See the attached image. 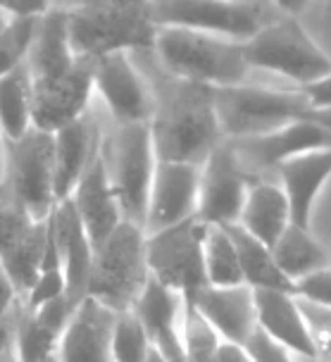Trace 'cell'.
Instances as JSON below:
<instances>
[{
    "label": "cell",
    "instance_id": "6da1fadb",
    "mask_svg": "<svg viewBox=\"0 0 331 362\" xmlns=\"http://www.w3.org/2000/svg\"><path fill=\"white\" fill-rule=\"evenodd\" d=\"M153 90V115L148 119L158 160L203 165L222 144L215 115V86L165 74Z\"/></svg>",
    "mask_w": 331,
    "mask_h": 362
},
{
    "label": "cell",
    "instance_id": "7a4b0ae2",
    "mask_svg": "<svg viewBox=\"0 0 331 362\" xmlns=\"http://www.w3.org/2000/svg\"><path fill=\"white\" fill-rule=\"evenodd\" d=\"M153 53L165 74L215 88L243 83L250 72L243 41L205 31L160 27Z\"/></svg>",
    "mask_w": 331,
    "mask_h": 362
},
{
    "label": "cell",
    "instance_id": "3957f363",
    "mask_svg": "<svg viewBox=\"0 0 331 362\" xmlns=\"http://www.w3.org/2000/svg\"><path fill=\"white\" fill-rule=\"evenodd\" d=\"M148 276L146 231L122 219L112 234L93 248L86 296L115 313H132Z\"/></svg>",
    "mask_w": 331,
    "mask_h": 362
},
{
    "label": "cell",
    "instance_id": "277c9868",
    "mask_svg": "<svg viewBox=\"0 0 331 362\" xmlns=\"http://www.w3.org/2000/svg\"><path fill=\"white\" fill-rule=\"evenodd\" d=\"M313 105L298 88L233 83L215 88V115L224 139H248L308 119Z\"/></svg>",
    "mask_w": 331,
    "mask_h": 362
},
{
    "label": "cell",
    "instance_id": "5b68a950",
    "mask_svg": "<svg viewBox=\"0 0 331 362\" xmlns=\"http://www.w3.org/2000/svg\"><path fill=\"white\" fill-rule=\"evenodd\" d=\"M0 198L34 219L53 212L57 203L53 134L31 127L19 139L5 141Z\"/></svg>",
    "mask_w": 331,
    "mask_h": 362
},
{
    "label": "cell",
    "instance_id": "8992f818",
    "mask_svg": "<svg viewBox=\"0 0 331 362\" xmlns=\"http://www.w3.org/2000/svg\"><path fill=\"white\" fill-rule=\"evenodd\" d=\"M100 155L120 203L122 219L144 229L148 193H151L155 165H158L148 122L115 124L112 134L105 139L100 136Z\"/></svg>",
    "mask_w": 331,
    "mask_h": 362
},
{
    "label": "cell",
    "instance_id": "52a82bcc",
    "mask_svg": "<svg viewBox=\"0 0 331 362\" xmlns=\"http://www.w3.org/2000/svg\"><path fill=\"white\" fill-rule=\"evenodd\" d=\"M243 53L250 69L257 67L286 76L298 86L331 74V57L291 15L265 22L255 34L243 41Z\"/></svg>",
    "mask_w": 331,
    "mask_h": 362
},
{
    "label": "cell",
    "instance_id": "ba28073f",
    "mask_svg": "<svg viewBox=\"0 0 331 362\" xmlns=\"http://www.w3.org/2000/svg\"><path fill=\"white\" fill-rule=\"evenodd\" d=\"M69 41L79 57L95 60L117 50H153L155 27L148 8H64Z\"/></svg>",
    "mask_w": 331,
    "mask_h": 362
},
{
    "label": "cell",
    "instance_id": "9c48e42d",
    "mask_svg": "<svg viewBox=\"0 0 331 362\" xmlns=\"http://www.w3.org/2000/svg\"><path fill=\"white\" fill-rule=\"evenodd\" d=\"M205 231L207 224L198 217L172 224L167 229L146 234L148 274L162 286L177 291L181 298H191L205 281Z\"/></svg>",
    "mask_w": 331,
    "mask_h": 362
},
{
    "label": "cell",
    "instance_id": "30bf717a",
    "mask_svg": "<svg viewBox=\"0 0 331 362\" xmlns=\"http://www.w3.org/2000/svg\"><path fill=\"white\" fill-rule=\"evenodd\" d=\"M155 27L193 29L245 41L265 24L262 10L250 0H151Z\"/></svg>",
    "mask_w": 331,
    "mask_h": 362
},
{
    "label": "cell",
    "instance_id": "8fae6325",
    "mask_svg": "<svg viewBox=\"0 0 331 362\" xmlns=\"http://www.w3.org/2000/svg\"><path fill=\"white\" fill-rule=\"evenodd\" d=\"M229 146L241 170L250 179H255L267 172H274L279 165L296 158V155L317 151V148H331V129L308 117L284 124L267 134L233 139L229 141Z\"/></svg>",
    "mask_w": 331,
    "mask_h": 362
},
{
    "label": "cell",
    "instance_id": "7c38bea8",
    "mask_svg": "<svg viewBox=\"0 0 331 362\" xmlns=\"http://www.w3.org/2000/svg\"><path fill=\"white\" fill-rule=\"evenodd\" d=\"M250 177L241 170L229 141H222L200 165L196 217L207 226L236 224L243 210Z\"/></svg>",
    "mask_w": 331,
    "mask_h": 362
},
{
    "label": "cell",
    "instance_id": "4fadbf2b",
    "mask_svg": "<svg viewBox=\"0 0 331 362\" xmlns=\"http://www.w3.org/2000/svg\"><path fill=\"white\" fill-rule=\"evenodd\" d=\"M93 93L103 98L115 124H139L153 115L151 83L139 72L127 50L95 57Z\"/></svg>",
    "mask_w": 331,
    "mask_h": 362
},
{
    "label": "cell",
    "instance_id": "5bb4252c",
    "mask_svg": "<svg viewBox=\"0 0 331 362\" xmlns=\"http://www.w3.org/2000/svg\"><path fill=\"white\" fill-rule=\"evenodd\" d=\"M34 81V127L57 132L88 115L93 95V60L76 57V62L60 76Z\"/></svg>",
    "mask_w": 331,
    "mask_h": 362
},
{
    "label": "cell",
    "instance_id": "9a60e30c",
    "mask_svg": "<svg viewBox=\"0 0 331 362\" xmlns=\"http://www.w3.org/2000/svg\"><path fill=\"white\" fill-rule=\"evenodd\" d=\"M198 181L200 165L158 160L144 217L146 234L167 229V226L184 222L188 217H196Z\"/></svg>",
    "mask_w": 331,
    "mask_h": 362
},
{
    "label": "cell",
    "instance_id": "2e32d148",
    "mask_svg": "<svg viewBox=\"0 0 331 362\" xmlns=\"http://www.w3.org/2000/svg\"><path fill=\"white\" fill-rule=\"evenodd\" d=\"M252 296H255L257 329L279 341L291 355L320 360V344H317L315 329L294 293L260 288L252 291Z\"/></svg>",
    "mask_w": 331,
    "mask_h": 362
},
{
    "label": "cell",
    "instance_id": "e0dca14e",
    "mask_svg": "<svg viewBox=\"0 0 331 362\" xmlns=\"http://www.w3.org/2000/svg\"><path fill=\"white\" fill-rule=\"evenodd\" d=\"M74 308L76 305L64 293L34 308L19 303L10 346L17 362H38L48 355H55Z\"/></svg>",
    "mask_w": 331,
    "mask_h": 362
},
{
    "label": "cell",
    "instance_id": "ac0fdd59",
    "mask_svg": "<svg viewBox=\"0 0 331 362\" xmlns=\"http://www.w3.org/2000/svg\"><path fill=\"white\" fill-rule=\"evenodd\" d=\"M132 313L141 322L151 341V348L167 362H186L184 341H181V320H184V298L177 291L162 286L148 276L139 300Z\"/></svg>",
    "mask_w": 331,
    "mask_h": 362
},
{
    "label": "cell",
    "instance_id": "d6986e66",
    "mask_svg": "<svg viewBox=\"0 0 331 362\" xmlns=\"http://www.w3.org/2000/svg\"><path fill=\"white\" fill-rule=\"evenodd\" d=\"M115 310L86 296L74 308L60 336L55 358L60 362H112Z\"/></svg>",
    "mask_w": 331,
    "mask_h": 362
},
{
    "label": "cell",
    "instance_id": "ffe728a7",
    "mask_svg": "<svg viewBox=\"0 0 331 362\" xmlns=\"http://www.w3.org/2000/svg\"><path fill=\"white\" fill-rule=\"evenodd\" d=\"M67 200L72 203L76 217L81 219L93 248L105 241L117 229V224L122 222V210L112 191V184H110V179H108L100 146L93 158H91V163L86 170H83L79 181H76L72 193L67 196Z\"/></svg>",
    "mask_w": 331,
    "mask_h": 362
},
{
    "label": "cell",
    "instance_id": "44dd1931",
    "mask_svg": "<svg viewBox=\"0 0 331 362\" xmlns=\"http://www.w3.org/2000/svg\"><path fill=\"white\" fill-rule=\"evenodd\" d=\"M198 310L200 317L217 332L222 341L245 344L248 336L257 329L255 296L245 284L238 286H203L184 298Z\"/></svg>",
    "mask_w": 331,
    "mask_h": 362
},
{
    "label": "cell",
    "instance_id": "7402d4cb",
    "mask_svg": "<svg viewBox=\"0 0 331 362\" xmlns=\"http://www.w3.org/2000/svg\"><path fill=\"white\" fill-rule=\"evenodd\" d=\"M279 186L289 200L291 224L310 229L317 196L331 179V148H317L286 160L274 170Z\"/></svg>",
    "mask_w": 331,
    "mask_h": 362
},
{
    "label": "cell",
    "instance_id": "603a6c76",
    "mask_svg": "<svg viewBox=\"0 0 331 362\" xmlns=\"http://www.w3.org/2000/svg\"><path fill=\"white\" fill-rule=\"evenodd\" d=\"M50 226H53V236L57 253L62 260L64 272V296L79 305L86 298L88 291V276H91V262H93V245H91L86 229H83L81 219L76 217L67 198L57 200L53 212H50Z\"/></svg>",
    "mask_w": 331,
    "mask_h": 362
},
{
    "label": "cell",
    "instance_id": "cb8c5ba5",
    "mask_svg": "<svg viewBox=\"0 0 331 362\" xmlns=\"http://www.w3.org/2000/svg\"><path fill=\"white\" fill-rule=\"evenodd\" d=\"M100 146V132L83 115L72 124L53 132V163H55V198L64 200L88 167L91 158Z\"/></svg>",
    "mask_w": 331,
    "mask_h": 362
},
{
    "label": "cell",
    "instance_id": "d4e9b609",
    "mask_svg": "<svg viewBox=\"0 0 331 362\" xmlns=\"http://www.w3.org/2000/svg\"><path fill=\"white\" fill-rule=\"evenodd\" d=\"M72 41H69L67 10L62 5H53L38 17L34 43H31L27 67L31 79H53L67 72L76 62Z\"/></svg>",
    "mask_w": 331,
    "mask_h": 362
},
{
    "label": "cell",
    "instance_id": "484cf974",
    "mask_svg": "<svg viewBox=\"0 0 331 362\" xmlns=\"http://www.w3.org/2000/svg\"><path fill=\"white\" fill-rule=\"evenodd\" d=\"M236 224H241L250 236H255L257 241H262L269 248L274 245L277 238L291 224L289 200L284 196L279 181L262 177L250 179L243 210Z\"/></svg>",
    "mask_w": 331,
    "mask_h": 362
},
{
    "label": "cell",
    "instance_id": "4316f807",
    "mask_svg": "<svg viewBox=\"0 0 331 362\" xmlns=\"http://www.w3.org/2000/svg\"><path fill=\"white\" fill-rule=\"evenodd\" d=\"M224 229L231 236L233 248H236L245 286H250L252 291L267 288L294 293V281L279 269L269 245H265L255 236H250L241 224H226Z\"/></svg>",
    "mask_w": 331,
    "mask_h": 362
},
{
    "label": "cell",
    "instance_id": "83f0119b",
    "mask_svg": "<svg viewBox=\"0 0 331 362\" xmlns=\"http://www.w3.org/2000/svg\"><path fill=\"white\" fill-rule=\"evenodd\" d=\"M34 127V81L27 62L0 76V132L15 141Z\"/></svg>",
    "mask_w": 331,
    "mask_h": 362
},
{
    "label": "cell",
    "instance_id": "f1b7e54d",
    "mask_svg": "<svg viewBox=\"0 0 331 362\" xmlns=\"http://www.w3.org/2000/svg\"><path fill=\"white\" fill-rule=\"evenodd\" d=\"M272 255H274L279 269L294 284L303 279V276L331 264L327 248L310 234V229L298 224H289L284 229V234L272 245Z\"/></svg>",
    "mask_w": 331,
    "mask_h": 362
},
{
    "label": "cell",
    "instance_id": "f546056e",
    "mask_svg": "<svg viewBox=\"0 0 331 362\" xmlns=\"http://www.w3.org/2000/svg\"><path fill=\"white\" fill-rule=\"evenodd\" d=\"M203 260L207 286H238V284H243L236 248H233V241L224 226H207Z\"/></svg>",
    "mask_w": 331,
    "mask_h": 362
},
{
    "label": "cell",
    "instance_id": "4dcf8cb0",
    "mask_svg": "<svg viewBox=\"0 0 331 362\" xmlns=\"http://www.w3.org/2000/svg\"><path fill=\"white\" fill-rule=\"evenodd\" d=\"M38 17H8L0 27V76L27 62Z\"/></svg>",
    "mask_w": 331,
    "mask_h": 362
},
{
    "label": "cell",
    "instance_id": "1f68e13d",
    "mask_svg": "<svg viewBox=\"0 0 331 362\" xmlns=\"http://www.w3.org/2000/svg\"><path fill=\"white\" fill-rule=\"evenodd\" d=\"M181 341H184L186 362H217V348L222 339L188 300H184Z\"/></svg>",
    "mask_w": 331,
    "mask_h": 362
},
{
    "label": "cell",
    "instance_id": "d6a6232c",
    "mask_svg": "<svg viewBox=\"0 0 331 362\" xmlns=\"http://www.w3.org/2000/svg\"><path fill=\"white\" fill-rule=\"evenodd\" d=\"M151 341L134 313H120L112 332V362H146Z\"/></svg>",
    "mask_w": 331,
    "mask_h": 362
},
{
    "label": "cell",
    "instance_id": "836d02e7",
    "mask_svg": "<svg viewBox=\"0 0 331 362\" xmlns=\"http://www.w3.org/2000/svg\"><path fill=\"white\" fill-rule=\"evenodd\" d=\"M294 296L324 313H331V264L298 279L294 284Z\"/></svg>",
    "mask_w": 331,
    "mask_h": 362
},
{
    "label": "cell",
    "instance_id": "e575fe53",
    "mask_svg": "<svg viewBox=\"0 0 331 362\" xmlns=\"http://www.w3.org/2000/svg\"><path fill=\"white\" fill-rule=\"evenodd\" d=\"M19 293L12 286L10 276L5 274L0 264V353L10 351L12 346V325H15V313L19 308Z\"/></svg>",
    "mask_w": 331,
    "mask_h": 362
},
{
    "label": "cell",
    "instance_id": "d590c367",
    "mask_svg": "<svg viewBox=\"0 0 331 362\" xmlns=\"http://www.w3.org/2000/svg\"><path fill=\"white\" fill-rule=\"evenodd\" d=\"M243 348L248 351L252 362H294L286 348L272 339V336L265 334L262 329H255L248 336V341L243 344Z\"/></svg>",
    "mask_w": 331,
    "mask_h": 362
},
{
    "label": "cell",
    "instance_id": "8d00e7d4",
    "mask_svg": "<svg viewBox=\"0 0 331 362\" xmlns=\"http://www.w3.org/2000/svg\"><path fill=\"white\" fill-rule=\"evenodd\" d=\"M53 5V0H0V12L5 17H41Z\"/></svg>",
    "mask_w": 331,
    "mask_h": 362
},
{
    "label": "cell",
    "instance_id": "74e56055",
    "mask_svg": "<svg viewBox=\"0 0 331 362\" xmlns=\"http://www.w3.org/2000/svg\"><path fill=\"white\" fill-rule=\"evenodd\" d=\"M296 88L308 98L313 110L331 107V74L322 76V79H317L313 83H305V86H296Z\"/></svg>",
    "mask_w": 331,
    "mask_h": 362
},
{
    "label": "cell",
    "instance_id": "f35d334b",
    "mask_svg": "<svg viewBox=\"0 0 331 362\" xmlns=\"http://www.w3.org/2000/svg\"><path fill=\"white\" fill-rule=\"evenodd\" d=\"M151 0H64L62 8H148Z\"/></svg>",
    "mask_w": 331,
    "mask_h": 362
},
{
    "label": "cell",
    "instance_id": "ab89813d",
    "mask_svg": "<svg viewBox=\"0 0 331 362\" xmlns=\"http://www.w3.org/2000/svg\"><path fill=\"white\" fill-rule=\"evenodd\" d=\"M217 362H252L248 351L241 344H231V341H219L217 348Z\"/></svg>",
    "mask_w": 331,
    "mask_h": 362
},
{
    "label": "cell",
    "instance_id": "60d3db41",
    "mask_svg": "<svg viewBox=\"0 0 331 362\" xmlns=\"http://www.w3.org/2000/svg\"><path fill=\"white\" fill-rule=\"evenodd\" d=\"M279 5V10L284 12V15H291V17H298L301 12L308 8L313 0H274Z\"/></svg>",
    "mask_w": 331,
    "mask_h": 362
},
{
    "label": "cell",
    "instance_id": "b9f144b4",
    "mask_svg": "<svg viewBox=\"0 0 331 362\" xmlns=\"http://www.w3.org/2000/svg\"><path fill=\"white\" fill-rule=\"evenodd\" d=\"M317 344H320V360L331 362V327L324 329L322 336H317Z\"/></svg>",
    "mask_w": 331,
    "mask_h": 362
},
{
    "label": "cell",
    "instance_id": "7bdbcfd3",
    "mask_svg": "<svg viewBox=\"0 0 331 362\" xmlns=\"http://www.w3.org/2000/svg\"><path fill=\"white\" fill-rule=\"evenodd\" d=\"M308 117H310V119H315V122H320L322 127L331 129V107H324V110H310Z\"/></svg>",
    "mask_w": 331,
    "mask_h": 362
},
{
    "label": "cell",
    "instance_id": "ee69618b",
    "mask_svg": "<svg viewBox=\"0 0 331 362\" xmlns=\"http://www.w3.org/2000/svg\"><path fill=\"white\" fill-rule=\"evenodd\" d=\"M3 165H5V136L0 132V181H3Z\"/></svg>",
    "mask_w": 331,
    "mask_h": 362
},
{
    "label": "cell",
    "instance_id": "f6af8a7d",
    "mask_svg": "<svg viewBox=\"0 0 331 362\" xmlns=\"http://www.w3.org/2000/svg\"><path fill=\"white\" fill-rule=\"evenodd\" d=\"M146 362H167L165 358H162V355H158V353H155L153 351V348H151V353H148V358H146Z\"/></svg>",
    "mask_w": 331,
    "mask_h": 362
},
{
    "label": "cell",
    "instance_id": "bcb514c9",
    "mask_svg": "<svg viewBox=\"0 0 331 362\" xmlns=\"http://www.w3.org/2000/svg\"><path fill=\"white\" fill-rule=\"evenodd\" d=\"M38 362H60L55 358V355H48V358H43V360H38Z\"/></svg>",
    "mask_w": 331,
    "mask_h": 362
},
{
    "label": "cell",
    "instance_id": "7dc6e473",
    "mask_svg": "<svg viewBox=\"0 0 331 362\" xmlns=\"http://www.w3.org/2000/svg\"><path fill=\"white\" fill-rule=\"evenodd\" d=\"M8 362H17V358L12 355V348H10V355H8Z\"/></svg>",
    "mask_w": 331,
    "mask_h": 362
},
{
    "label": "cell",
    "instance_id": "c3c4849f",
    "mask_svg": "<svg viewBox=\"0 0 331 362\" xmlns=\"http://www.w3.org/2000/svg\"><path fill=\"white\" fill-rule=\"evenodd\" d=\"M5 19H8V17H5L3 12H0V27H3V24H5Z\"/></svg>",
    "mask_w": 331,
    "mask_h": 362
},
{
    "label": "cell",
    "instance_id": "681fc988",
    "mask_svg": "<svg viewBox=\"0 0 331 362\" xmlns=\"http://www.w3.org/2000/svg\"><path fill=\"white\" fill-rule=\"evenodd\" d=\"M231 3H243V0H231Z\"/></svg>",
    "mask_w": 331,
    "mask_h": 362
}]
</instances>
